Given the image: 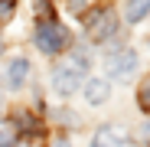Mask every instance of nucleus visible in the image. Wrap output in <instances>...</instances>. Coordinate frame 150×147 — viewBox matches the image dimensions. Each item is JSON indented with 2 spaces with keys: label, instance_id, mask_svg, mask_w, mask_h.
I'll use <instances>...</instances> for the list:
<instances>
[{
  "label": "nucleus",
  "instance_id": "obj_1",
  "mask_svg": "<svg viewBox=\"0 0 150 147\" xmlns=\"http://www.w3.org/2000/svg\"><path fill=\"white\" fill-rule=\"evenodd\" d=\"M65 46H69V30L62 23H56V20H42L39 30H36V49L46 53V56H56Z\"/></svg>",
  "mask_w": 150,
  "mask_h": 147
},
{
  "label": "nucleus",
  "instance_id": "obj_2",
  "mask_svg": "<svg viewBox=\"0 0 150 147\" xmlns=\"http://www.w3.org/2000/svg\"><path fill=\"white\" fill-rule=\"evenodd\" d=\"M85 30H88V39L91 43H105L117 33V13L111 7H101V10H91L85 16Z\"/></svg>",
  "mask_w": 150,
  "mask_h": 147
},
{
  "label": "nucleus",
  "instance_id": "obj_3",
  "mask_svg": "<svg viewBox=\"0 0 150 147\" xmlns=\"http://www.w3.org/2000/svg\"><path fill=\"white\" fill-rule=\"evenodd\" d=\"M105 69H108V75H114V79H127L131 72L137 69V53L134 49H117V53H111L105 59Z\"/></svg>",
  "mask_w": 150,
  "mask_h": 147
},
{
  "label": "nucleus",
  "instance_id": "obj_4",
  "mask_svg": "<svg viewBox=\"0 0 150 147\" xmlns=\"http://www.w3.org/2000/svg\"><path fill=\"white\" fill-rule=\"evenodd\" d=\"M91 147H134L131 134L117 128V124H105V128H98V134L91 137Z\"/></svg>",
  "mask_w": 150,
  "mask_h": 147
},
{
  "label": "nucleus",
  "instance_id": "obj_5",
  "mask_svg": "<svg viewBox=\"0 0 150 147\" xmlns=\"http://www.w3.org/2000/svg\"><path fill=\"white\" fill-rule=\"evenodd\" d=\"M79 85H82V72H75V69H69L65 62L52 72V88L65 98V95H72V92H79Z\"/></svg>",
  "mask_w": 150,
  "mask_h": 147
},
{
  "label": "nucleus",
  "instance_id": "obj_6",
  "mask_svg": "<svg viewBox=\"0 0 150 147\" xmlns=\"http://www.w3.org/2000/svg\"><path fill=\"white\" fill-rule=\"evenodd\" d=\"M26 75H30V62L26 59H13L10 69H7V85L10 88H20L23 82H26Z\"/></svg>",
  "mask_w": 150,
  "mask_h": 147
},
{
  "label": "nucleus",
  "instance_id": "obj_7",
  "mask_svg": "<svg viewBox=\"0 0 150 147\" xmlns=\"http://www.w3.org/2000/svg\"><path fill=\"white\" fill-rule=\"evenodd\" d=\"M108 82L105 79H91L88 85H85V98H88V105H105L108 102Z\"/></svg>",
  "mask_w": 150,
  "mask_h": 147
},
{
  "label": "nucleus",
  "instance_id": "obj_8",
  "mask_svg": "<svg viewBox=\"0 0 150 147\" xmlns=\"http://www.w3.org/2000/svg\"><path fill=\"white\" fill-rule=\"evenodd\" d=\"M13 144H20V128L13 118H4L0 121V147H13Z\"/></svg>",
  "mask_w": 150,
  "mask_h": 147
},
{
  "label": "nucleus",
  "instance_id": "obj_9",
  "mask_svg": "<svg viewBox=\"0 0 150 147\" xmlns=\"http://www.w3.org/2000/svg\"><path fill=\"white\" fill-rule=\"evenodd\" d=\"M150 13V0H127V10H124V20L127 23H140Z\"/></svg>",
  "mask_w": 150,
  "mask_h": 147
},
{
  "label": "nucleus",
  "instance_id": "obj_10",
  "mask_svg": "<svg viewBox=\"0 0 150 147\" xmlns=\"http://www.w3.org/2000/svg\"><path fill=\"white\" fill-rule=\"evenodd\" d=\"M65 65L69 69H75V72H82V75H85V69H88V56L82 53V49H75V53L65 59Z\"/></svg>",
  "mask_w": 150,
  "mask_h": 147
},
{
  "label": "nucleus",
  "instance_id": "obj_11",
  "mask_svg": "<svg viewBox=\"0 0 150 147\" xmlns=\"http://www.w3.org/2000/svg\"><path fill=\"white\" fill-rule=\"evenodd\" d=\"M137 105L150 114V79H144L140 82V92H137Z\"/></svg>",
  "mask_w": 150,
  "mask_h": 147
},
{
  "label": "nucleus",
  "instance_id": "obj_12",
  "mask_svg": "<svg viewBox=\"0 0 150 147\" xmlns=\"http://www.w3.org/2000/svg\"><path fill=\"white\" fill-rule=\"evenodd\" d=\"M16 10V0H0V23H7Z\"/></svg>",
  "mask_w": 150,
  "mask_h": 147
},
{
  "label": "nucleus",
  "instance_id": "obj_13",
  "mask_svg": "<svg viewBox=\"0 0 150 147\" xmlns=\"http://www.w3.org/2000/svg\"><path fill=\"white\" fill-rule=\"evenodd\" d=\"M36 13H39V16H46V20H52V7L42 4V0H36Z\"/></svg>",
  "mask_w": 150,
  "mask_h": 147
},
{
  "label": "nucleus",
  "instance_id": "obj_14",
  "mask_svg": "<svg viewBox=\"0 0 150 147\" xmlns=\"http://www.w3.org/2000/svg\"><path fill=\"white\" fill-rule=\"evenodd\" d=\"M85 4H88V0H69V7H72L75 13H79V10H85Z\"/></svg>",
  "mask_w": 150,
  "mask_h": 147
},
{
  "label": "nucleus",
  "instance_id": "obj_15",
  "mask_svg": "<svg viewBox=\"0 0 150 147\" xmlns=\"http://www.w3.org/2000/svg\"><path fill=\"white\" fill-rule=\"evenodd\" d=\"M52 147H72V144H65V141H56V144H52Z\"/></svg>",
  "mask_w": 150,
  "mask_h": 147
},
{
  "label": "nucleus",
  "instance_id": "obj_16",
  "mask_svg": "<svg viewBox=\"0 0 150 147\" xmlns=\"http://www.w3.org/2000/svg\"><path fill=\"white\" fill-rule=\"evenodd\" d=\"M0 49H4V43H0Z\"/></svg>",
  "mask_w": 150,
  "mask_h": 147
}]
</instances>
